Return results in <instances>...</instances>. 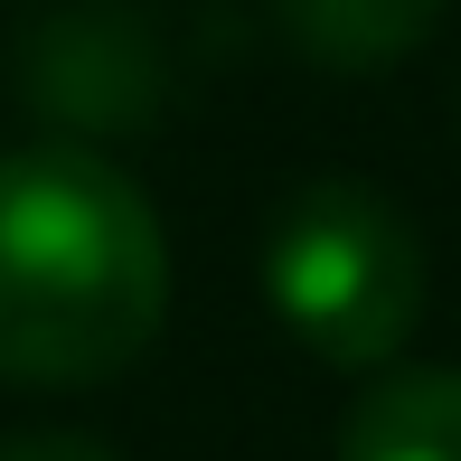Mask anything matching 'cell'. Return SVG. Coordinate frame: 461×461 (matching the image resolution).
<instances>
[{
    "instance_id": "1",
    "label": "cell",
    "mask_w": 461,
    "mask_h": 461,
    "mask_svg": "<svg viewBox=\"0 0 461 461\" xmlns=\"http://www.w3.org/2000/svg\"><path fill=\"white\" fill-rule=\"evenodd\" d=\"M170 245L132 179L86 141L0 160V376L104 386L160 339Z\"/></svg>"
},
{
    "instance_id": "2",
    "label": "cell",
    "mask_w": 461,
    "mask_h": 461,
    "mask_svg": "<svg viewBox=\"0 0 461 461\" xmlns=\"http://www.w3.org/2000/svg\"><path fill=\"white\" fill-rule=\"evenodd\" d=\"M264 302L321 367H386L424 321V245L376 188L321 179L264 236Z\"/></svg>"
},
{
    "instance_id": "5",
    "label": "cell",
    "mask_w": 461,
    "mask_h": 461,
    "mask_svg": "<svg viewBox=\"0 0 461 461\" xmlns=\"http://www.w3.org/2000/svg\"><path fill=\"white\" fill-rule=\"evenodd\" d=\"M339 461H461V367L376 376L339 424Z\"/></svg>"
},
{
    "instance_id": "6",
    "label": "cell",
    "mask_w": 461,
    "mask_h": 461,
    "mask_svg": "<svg viewBox=\"0 0 461 461\" xmlns=\"http://www.w3.org/2000/svg\"><path fill=\"white\" fill-rule=\"evenodd\" d=\"M0 461H113V452L86 433H19V443H0Z\"/></svg>"
},
{
    "instance_id": "3",
    "label": "cell",
    "mask_w": 461,
    "mask_h": 461,
    "mask_svg": "<svg viewBox=\"0 0 461 461\" xmlns=\"http://www.w3.org/2000/svg\"><path fill=\"white\" fill-rule=\"evenodd\" d=\"M19 95L57 122L122 132L160 113V48L113 0H67V10H38L19 38Z\"/></svg>"
},
{
    "instance_id": "7",
    "label": "cell",
    "mask_w": 461,
    "mask_h": 461,
    "mask_svg": "<svg viewBox=\"0 0 461 461\" xmlns=\"http://www.w3.org/2000/svg\"><path fill=\"white\" fill-rule=\"evenodd\" d=\"M452 122H461V86H452Z\"/></svg>"
},
{
    "instance_id": "4",
    "label": "cell",
    "mask_w": 461,
    "mask_h": 461,
    "mask_svg": "<svg viewBox=\"0 0 461 461\" xmlns=\"http://www.w3.org/2000/svg\"><path fill=\"white\" fill-rule=\"evenodd\" d=\"M264 10H274V29L311 57V67L376 76V67H395V57L424 48L452 0H264Z\"/></svg>"
}]
</instances>
